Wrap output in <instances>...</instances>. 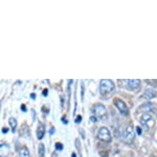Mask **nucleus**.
I'll return each instance as SVG.
<instances>
[{
    "label": "nucleus",
    "mask_w": 157,
    "mask_h": 157,
    "mask_svg": "<svg viewBox=\"0 0 157 157\" xmlns=\"http://www.w3.org/2000/svg\"><path fill=\"white\" fill-rule=\"evenodd\" d=\"M115 86L112 80L109 79H103L100 83V91L102 95H107L114 90Z\"/></svg>",
    "instance_id": "1"
},
{
    "label": "nucleus",
    "mask_w": 157,
    "mask_h": 157,
    "mask_svg": "<svg viewBox=\"0 0 157 157\" xmlns=\"http://www.w3.org/2000/svg\"><path fill=\"white\" fill-rule=\"evenodd\" d=\"M93 113L95 114L96 118L102 119V120H105L107 119V110L106 108L103 105L101 104H97L94 106L92 109Z\"/></svg>",
    "instance_id": "2"
},
{
    "label": "nucleus",
    "mask_w": 157,
    "mask_h": 157,
    "mask_svg": "<svg viewBox=\"0 0 157 157\" xmlns=\"http://www.w3.org/2000/svg\"><path fill=\"white\" fill-rule=\"evenodd\" d=\"M97 136L99 139L105 142H109L111 141L110 132L106 127H102L98 132Z\"/></svg>",
    "instance_id": "3"
},
{
    "label": "nucleus",
    "mask_w": 157,
    "mask_h": 157,
    "mask_svg": "<svg viewBox=\"0 0 157 157\" xmlns=\"http://www.w3.org/2000/svg\"><path fill=\"white\" fill-rule=\"evenodd\" d=\"M141 124L143 125L146 129L151 128L152 127L154 126V119H152V117L150 115L149 113H145L143 114L141 119Z\"/></svg>",
    "instance_id": "4"
},
{
    "label": "nucleus",
    "mask_w": 157,
    "mask_h": 157,
    "mask_svg": "<svg viewBox=\"0 0 157 157\" xmlns=\"http://www.w3.org/2000/svg\"><path fill=\"white\" fill-rule=\"evenodd\" d=\"M123 137H124V141L128 143H132V141L135 138V133H134L133 128H132V126H128L125 128L124 132V135H123Z\"/></svg>",
    "instance_id": "5"
},
{
    "label": "nucleus",
    "mask_w": 157,
    "mask_h": 157,
    "mask_svg": "<svg viewBox=\"0 0 157 157\" xmlns=\"http://www.w3.org/2000/svg\"><path fill=\"white\" fill-rule=\"evenodd\" d=\"M115 105L119 110V112H120L122 114H124V115H126L127 113H128V107H127L126 104L124 103L122 100H119V99L116 100Z\"/></svg>",
    "instance_id": "6"
},
{
    "label": "nucleus",
    "mask_w": 157,
    "mask_h": 157,
    "mask_svg": "<svg viewBox=\"0 0 157 157\" xmlns=\"http://www.w3.org/2000/svg\"><path fill=\"white\" fill-rule=\"evenodd\" d=\"M142 96L146 99H153L156 96V92L153 89H147V90H145V92L143 93V95Z\"/></svg>",
    "instance_id": "7"
},
{
    "label": "nucleus",
    "mask_w": 157,
    "mask_h": 157,
    "mask_svg": "<svg viewBox=\"0 0 157 157\" xmlns=\"http://www.w3.org/2000/svg\"><path fill=\"white\" fill-rule=\"evenodd\" d=\"M0 157H7L9 154V147L8 145L1 143L0 147Z\"/></svg>",
    "instance_id": "8"
},
{
    "label": "nucleus",
    "mask_w": 157,
    "mask_h": 157,
    "mask_svg": "<svg viewBox=\"0 0 157 157\" xmlns=\"http://www.w3.org/2000/svg\"><path fill=\"white\" fill-rule=\"evenodd\" d=\"M128 84L132 89H137L140 86L141 81L139 79H130L128 80Z\"/></svg>",
    "instance_id": "9"
},
{
    "label": "nucleus",
    "mask_w": 157,
    "mask_h": 157,
    "mask_svg": "<svg viewBox=\"0 0 157 157\" xmlns=\"http://www.w3.org/2000/svg\"><path fill=\"white\" fill-rule=\"evenodd\" d=\"M44 133H45V128L42 124H40L37 128V138L39 140H41L43 138V136H44Z\"/></svg>",
    "instance_id": "10"
},
{
    "label": "nucleus",
    "mask_w": 157,
    "mask_h": 157,
    "mask_svg": "<svg viewBox=\"0 0 157 157\" xmlns=\"http://www.w3.org/2000/svg\"><path fill=\"white\" fill-rule=\"evenodd\" d=\"M19 155L20 157H30V152L26 147H21L19 151Z\"/></svg>",
    "instance_id": "11"
},
{
    "label": "nucleus",
    "mask_w": 157,
    "mask_h": 157,
    "mask_svg": "<svg viewBox=\"0 0 157 157\" xmlns=\"http://www.w3.org/2000/svg\"><path fill=\"white\" fill-rule=\"evenodd\" d=\"M9 125H10L11 128H12L13 132H15L17 126V121L16 120V119H14V118H10L9 119Z\"/></svg>",
    "instance_id": "12"
},
{
    "label": "nucleus",
    "mask_w": 157,
    "mask_h": 157,
    "mask_svg": "<svg viewBox=\"0 0 157 157\" xmlns=\"http://www.w3.org/2000/svg\"><path fill=\"white\" fill-rule=\"evenodd\" d=\"M142 109L144 112H149V111H153L154 106L152 103H146L144 105H142Z\"/></svg>",
    "instance_id": "13"
},
{
    "label": "nucleus",
    "mask_w": 157,
    "mask_h": 157,
    "mask_svg": "<svg viewBox=\"0 0 157 157\" xmlns=\"http://www.w3.org/2000/svg\"><path fill=\"white\" fill-rule=\"evenodd\" d=\"M44 150L45 149H44V144L40 143L39 145V155H40V157H44V152H45Z\"/></svg>",
    "instance_id": "14"
},
{
    "label": "nucleus",
    "mask_w": 157,
    "mask_h": 157,
    "mask_svg": "<svg viewBox=\"0 0 157 157\" xmlns=\"http://www.w3.org/2000/svg\"><path fill=\"white\" fill-rule=\"evenodd\" d=\"M55 147H56V150H58V151H62L63 148V145L62 143H60V142H58L55 145Z\"/></svg>",
    "instance_id": "15"
},
{
    "label": "nucleus",
    "mask_w": 157,
    "mask_h": 157,
    "mask_svg": "<svg viewBox=\"0 0 157 157\" xmlns=\"http://www.w3.org/2000/svg\"><path fill=\"white\" fill-rule=\"evenodd\" d=\"M81 121H82V117L80 115H78L77 119H75V123L76 124H79V123H81Z\"/></svg>",
    "instance_id": "16"
},
{
    "label": "nucleus",
    "mask_w": 157,
    "mask_h": 157,
    "mask_svg": "<svg viewBox=\"0 0 157 157\" xmlns=\"http://www.w3.org/2000/svg\"><path fill=\"white\" fill-rule=\"evenodd\" d=\"M136 133L138 134V135H141V134H142V128H141L140 127H136Z\"/></svg>",
    "instance_id": "17"
},
{
    "label": "nucleus",
    "mask_w": 157,
    "mask_h": 157,
    "mask_svg": "<svg viewBox=\"0 0 157 157\" xmlns=\"http://www.w3.org/2000/svg\"><path fill=\"white\" fill-rule=\"evenodd\" d=\"M90 120H91L93 123H95V122H97V118L95 117V116H92V117H90Z\"/></svg>",
    "instance_id": "18"
},
{
    "label": "nucleus",
    "mask_w": 157,
    "mask_h": 157,
    "mask_svg": "<svg viewBox=\"0 0 157 157\" xmlns=\"http://www.w3.org/2000/svg\"><path fill=\"white\" fill-rule=\"evenodd\" d=\"M2 132H3V133H7L8 132V128H3Z\"/></svg>",
    "instance_id": "19"
},
{
    "label": "nucleus",
    "mask_w": 157,
    "mask_h": 157,
    "mask_svg": "<svg viewBox=\"0 0 157 157\" xmlns=\"http://www.w3.org/2000/svg\"><path fill=\"white\" fill-rule=\"evenodd\" d=\"M21 110L23 111V112H26V107L25 105H21Z\"/></svg>",
    "instance_id": "20"
},
{
    "label": "nucleus",
    "mask_w": 157,
    "mask_h": 157,
    "mask_svg": "<svg viewBox=\"0 0 157 157\" xmlns=\"http://www.w3.org/2000/svg\"><path fill=\"white\" fill-rule=\"evenodd\" d=\"M43 95H44V96H47V95H48V90H47V89H44V90H43Z\"/></svg>",
    "instance_id": "21"
},
{
    "label": "nucleus",
    "mask_w": 157,
    "mask_h": 157,
    "mask_svg": "<svg viewBox=\"0 0 157 157\" xmlns=\"http://www.w3.org/2000/svg\"><path fill=\"white\" fill-rule=\"evenodd\" d=\"M31 98H32L33 100H35L36 99V94H31Z\"/></svg>",
    "instance_id": "22"
},
{
    "label": "nucleus",
    "mask_w": 157,
    "mask_h": 157,
    "mask_svg": "<svg viewBox=\"0 0 157 157\" xmlns=\"http://www.w3.org/2000/svg\"><path fill=\"white\" fill-rule=\"evenodd\" d=\"M49 132L51 134H53L54 132V128H52V129H50V131H49Z\"/></svg>",
    "instance_id": "23"
},
{
    "label": "nucleus",
    "mask_w": 157,
    "mask_h": 157,
    "mask_svg": "<svg viewBox=\"0 0 157 157\" xmlns=\"http://www.w3.org/2000/svg\"><path fill=\"white\" fill-rule=\"evenodd\" d=\"M62 121L63 122V123H65V124H67V120H66V119H63H63H62Z\"/></svg>",
    "instance_id": "24"
},
{
    "label": "nucleus",
    "mask_w": 157,
    "mask_h": 157,
    "mask_svg": "<svg viewBox=\"0 0 157 157\" xmlns=\"http://www.w3.org/2000/svg\"><path fill=\"white\" fill-rule=\"evenodd\" d=\"M72 157H76V154H75V153H72Z\"/></svg>",
    "instance_id": "25"
}]
</instances>
